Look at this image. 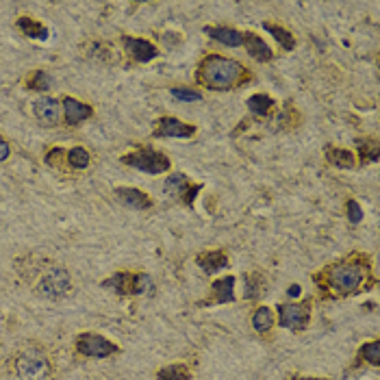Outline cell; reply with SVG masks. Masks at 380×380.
I'll return each mask as SVG.
<instances>
[{
	"label": "cell",
	"instance_id": "6da1fadb",
	"mask_svg": "<svg viewBox=\"0 0 380 380\" xmlns=\"http://www.w3.org/2000/svg\"><path fill=\"white\" fill-rule=\"evenodd\" d=\"M370 278H372L370 257L352 252L350 257L326 265L322 272L315 274V283L326 294L346 298V296H357L359 291L367 289V281Z\"/></svg>",
	"mask_w": 380,
	"mask_h": 380
},
{
	"label": "cell",
	"instance_id": "7a4b0ae2",
	"mask_svg": "<svg viewBox=\"0 0 380 380\" xmlns=\"http://www.w3.org/2000/svg\"><path fill=\"white\" fill-rule=\"evenodd\" d=\"M250 74L244 70V66L235 59H228L222 55H209L202 59L198 70V81L215 92H226L233 87L242 85Z\"/></svg>",
	"mask_w": 380,
	"mask_h": 380
},
{
	"label": "cell",
	"instance_id": "3957f363",
	"mask_svg": "<svg viewBox=\"0 0 380 380\" xmlns=\"http://www.w3.org/2000/svg\"><path fill=\"white\" fill-rule=\"evenodd\" d=\"M16 374L20 380H48L53 374L48 357L42 350H24L16 359Z\"/></svg>",
	"mask_w": 380,
	"mask_h": 380
},
{
	"label": "cell",
	"instance_id": "277c9868",
	"mask_svg": "<svg viewBox=\"0 0 380 380\" xmlns=\"http://www.w3.org/2000/svg\"><path fill=\"white\" fill-rule=\"evenodd\" d=\"M311 309H313V300H304V302H291V304H278V326L287 328V331L302 333L307 331L311 324Z\"/></svg>",
	"mask_w": 380,
	"mask_h": 380
},
{
	"label": "cell",
	"instance_id": "5b68a950",
	"mask_svg": "<svg viewBox=\"0 0 380 380\" xmlns=\"http://www.w3.org/2000/svg\"><path fill=\"white\" fill-rule=\"evenodd\" d=\"M124 166H131L139 172H146V174H161V172H168L172 168L170 159L163 155L159 150H150V148H139L135 152H129V155L122 157Z\"/></svg>",
	"mask_w": 380,
	"mask_h": 380
},
{
	"label": "cell",
	"instance_id": "8992f818",
	"mask_svg": "<svg viewBox=\"0 0 380 380\" xmlns=\"http://www.w3.org/2000/svg\"><path fill=\"white\" fill-rule=\"evenodd\" d=\"M107 289H116L118 294L122 296H137V294H144L146 289H150V276L148 274H129V272H120V274H113L111 278L100 283Z\"/></svg>",
	"mask_w": 380,
	"mask_h": 380
},
{
	"label": "cell",
	"instance_id": "52a82bcc",
	"mask_svg": "<svg viewBox=\"0 0 380 380\" xmlns=\"http://www.w3.org/2000/svg\"><path fill=\"white\" fill-rule=\"evenodd\" d=\"M76 352L83 354V357H92V359H107L118 354L120 348L113 344L111 339H105L94 333H83L76 337Z\"/></svg>",
	"mask_w": 380,
	"mask_h": 380
},
{
	"label": "cell",
	"instance_id": "ba28073f",
	"mask_svg": "<svg viewBox=\"0 0 380 380\" xmlns=\"http://www.w3.org/2000/svg\"><path fill=\"white\" fill-rule=\"evenodd\" d=\"M72 289V276L68 270L63 268H53L48 274H44V278L37 285V294L44 298H63Z\"/></svg>",
	"mask_w": 380,
	"mask_h": 380
},
{
	"label": "cell",
	"instance_id": "9c48e42d",
	"mask_svg": "<svg viewBox=\"0 0 380 380\" xmlns=\"http://www.w3.org/2000/svg\"><path fill=\"white\" fill-rule=\"evenodd\" d=\"M196 133V126L192 124H185L181 122L179 118H161L159 122V129L155 131V137H163V139H168V137H176V139H187V137H192Z\"/></svg>",
	"mask_w": 380,
	"mask_h": 380
},
{
	"label": "cell",
	"instance_id": "30bf717a",
	"mask_svg": "<svg viewBox=\"0 0 380 380\" xmlns=\"http://www.w3.org/2000/svg\"><path fill=\"white\" fill-rule=\"evenodd\" d=\"M124 48H126V53H129L135 61L139 63H148L157 57L159 50L152 46L150 42L146 40H137V37H124Z\"/></svg>",
	"mask_w": 380,
	"mask_h": 380
},
{
	"label": "cell",
	"instance_id": "8fae6325",
	"mask_svg": "<svg viewBox=\"0 0 380 380\" xmlns=\"http://www.w3.org/2000/svg\"><path fill=\"white\" fill-rule=\"evenodd\" d=\"M196 263L200 265V270L205 274H218L220 270L228 268V255L222 250H211V252H202V255L196 257Z\"/></svg>",
	"mask_w": 380,
	"mask_h": 380
},
{
	"label": "cell",
	"instance_id": "7c38bea8",
	"mask_svg": "<svg viewBox=\"0 0 380 380\" xmlns=\"http://www.w3.org/2000/svg\"><path fill=\"white\" fill-rule=\"evenodd\" d=\"M33 113L37 118H40L42 124L46 126H55L59 122V113H61V107L55 98H40L35 100L33 105Z\"/></svg>",
	"mask_w": 380,
	"mask_h": 380
},
{
	"label": "cell",
	"instance_id": "4fadbf2b",
	"mask_svg": "<svg viewBox=\"0 0 380 380\" xmlns=\"http://www.w3.org/2000/svg\"><path fill=\"white\" fill-rule=\"evenodd\" d=\"M211 294L213 298L207 302H218V304L235 302V276H224V278H218V281H213ZM207 302H200V304H207Z\"/></svg>",
	"mask_w": 380,
	"mask_h": 380
},
{
	"label": "cell",
	"instance_id": "5bb4252c",
	"mask_svg": "<svg viewBox=\"0 0 380 380\" xmlns=\"http://www.w3.org/2000/svg\"><path fill=\"white\" fill-rule=\"evenodd\" d=\"M116 196L124 202L126 207H131V209H148V207H152V200L148 198V194L139 192V189H135V187H118Z\"/></svg>",
	"mask_w": 380,
	"mask_h": 380
},
{
	"label": "cell",
	"instance_id": "9a60e30c",
	"mask_svg": "<svg viewBox=\"0 0 380 380\" xmlns=\"http://www.w3.org/2000/svg\"><path fill=\"white\" fill-rule=\"evenodd\" d=\"M205 33L209 37H213L215 42H220L224 46H242L244 44V33H239L237 29L231 27H207Z\"/></svg>",
	"mask_w": 380,
	"mask_h": 380
},
{
	"label": "cell",
	"instance_id": "2e32d148",
	"mask_svg": "<svg viewBox=\"0 0 380 380\" xmlns=\"http://www.w3.org/2000/svg\"><path fill=\"white\" fill-rule=\"evenodd\" d=\"M244 44H246V48H248V55L252 57V59H257V61H270L272 57H274V53L270 50V46L265 44L259 35H255V33H246L244 35Z\"/></svg>",
	"mask_w": 380,
	"mask_h": 380
},
{
	"label": "cell",
	"instance_id": "e0dca14e",
	"mask_svg": "<svg viewBox=\"0 0 380 380\" xmlns=\"http://www.w3.org/2000/svg\"><path fill=\"white\" fill-rule=\"evenodd\" d=\"M63 109H66L68 124H72V126L81 124L83 120H87V118L92 116V107L79 103L76 98H66V100H63Z\"/></svg>",
	"mask_w": 380,
	"mask_h": 380
},
{
	"label": "cell",
	"instance_id": "ac0fdd59",
	"mask_svg": "<svg viewBox=\"0 0 380 380\" xmlns=\"http://www.w3.org/2000/svg\"><path fill=\"white\" fill-rule=\"evenodd\" d=\"M265 289H268V285H265V278L261 274H246L244 276V294L248 300L265 296Z\"/></svg>",
	"mask_w": 380,
	"mask_h": 380
},
{
	"label": "cell",
	"instance_id": "d6986e66",
	"mask_svg": "<svg viewBox=\"0 0 380 380\" xmlns=\"http://www.w3.org/2000/svg\"><path fill=\"white\" fill-rule=\"evenodd\" d=\"M274 326V311L270 307H259L252 315V328L259 333V335H265L270 333Z\"/></svg>",
	"mask_w": 380,
	"mask_h": 380
},
{
	"label": "cell",
	"instance_id": "ffe728a7",
	"mask_svg": "<svg viewBox=\"0 0 380 380\" xmlns=\"http://www.w3.org/2000/svg\"><path fill=\"white\" fill-rule=\"evenodd\" d=\"M18 29L27 37H33V40H48V29L44 27V24L29 18V16H22L18 20Z\"/></svg>",
	"mask_w": 380,
	"mask_h": 380
},
{
	"label": "cell",
	"instance_id": "44dd1931",
	"mask_svg": "<svg viewBox=\"0 0 380 380\" xmlns=\"http://www.w3.org/2000/svg\"><path fill=\"white\" fill-rule=\"evenodd\" d=\"M326 159L328 163H333L337 168H344V170H350L354 168V155L346 148H326Z\"/></svg>",
	"mask_w": 380,
	"mask_h": 380
},
{
	"label": "cell",
	"instance_id": "7402d4cb",
	"mask_svg": "<svg viewBox=\"0 0 380 380\" xmlns=\"http://www.w3.org/2000/svg\"><path fill=\"white\" fill-rule=\"evenodd\" d=\"M157 380H192V372L183 363H174L157 372Z\"/></svg>",
	"mask_w": 380,
	"mask_h": 380
},
{
	"label": "cell",
	"instance_id": "603a6c76",
	"mask_svg": "<svg viewBox=\"0 0 380 380\" xmlns=\"http://www.w3.org/2000/svg\"><path fill=\"white\" fill-rule=\"evenodd\" d=\"M263 29L268 31V33H272L274 40H276L278 44H281L285 50H294V46H296V37L291 35L287 29L278 27V24H270V22H265V24H263Z\"/></svg>",
	"mask_w": 380,
	"mask_h": 380
},
{
	"label": "cell",
	"instance_id": "cb8c5ba5",
	"mask_svg": "<svg viewBox=\"0 0 380 380\" xmlns=\"http://www.w3.org/2000/svg\"><path fill=\"white\" fill-rule=\"evenodd\" d=\"M274 105H276L274 98H270L268 94H255L248 98V109L255 113V116H268Z\"/></svg>",
	"mask_w": 380,
	"mask_h": 380
},
{
	"label": "cell",
	"instance_id": "d4e9b609",
	"mask_svg": "<svg viewBox=\"0 0 380 380\" xmlns=\"http://www.w3.org/2000/svg\"><path fill=\"white\" fill-rule=\"evenodd\" d=\"M359 361H365V363H370L374 367L380 365V341L378 339H374V341H370V344H363L361 346Z\"/></svg>",
	"mask_w": 380,
	"mask_h": 380
},
{
	"label": "cell",
	"instance_id": "484cf974",
	"mask_svg": "<svg viewBox=\"0 0 380 380\" xmlns=\"http://www.w3.org/2000/svg\"><path fill=\"white\" fill-rule=\"evenodd\" d=\"M66 159H68L70 166L76 168V170H83V168L90 166V152H87L85 148H79V146L68 150L66 152Z\"/></svg>",
	"mask_w": 380,
	"mask_h": 380
},
{
	"label": "cell",
	"instance_id": "4316f807",
	"mask_svg": "<svg viewBox=\"0 0 380 380\" xmlns=\"http://www.w3.org/2000/svg\"><path fill=\"white\" fill-rule=\"evenodd\" d=\"M53 85V81H50V76L46 74V72H42V70H37V72H33L29 79H27V87L29 90H40V92H44V90H48V87Z\"/></svg>",
	"mask_w": 380,
	"mask_h": 380
},
{
	"label": "cell",
	"instance_id": "83f0119b",
	"mask_svg": "<svg viewBox=\"0 0 380 380\" xmlns=\"http://www.w3.org/2000/svg\"><path fill=\"white\" fill-rule=\"evenodd\" d=\"M185 187H187V179H185L183 174H179V172L172 174L170 179L166 181V192H168V194H174V192H176V194H183Z\"/></svg>",
	"mask_w": 380,
	"mask_h": 380
},
{
	"label": "cell",
	"instance_id": "f1b7e54d",
	"mask_svg": "<svg viewBox=\"0 0 380 380\" xmlns=\"http://www.w3.org/2000/svg\"><path fill=\"white\" fill-rule=\"evenodd\" d=\"M359 150L363 152V163H370V161H376L378 159V144L376 142H370V139H359Z\"/></svg>",
	"mask_w": 380,
	"mask_h": 380
},
{
	"label": "cell",
	"instance_id": "f546056e",
	"mask_svg": "<svg viewBox=\"0 0 380 380\" xmlns=\"http://www.w3.org/2000/svg\"><path fill=\"white\" fill-rule=\"evenodd\" d=\"M348 220L350 224H359L363 220V209L359 207V202L357 200H348Z\"/></svg>",
	"mask_w": 380,
	"mask_h": 380
},
{
	"label": "cell",
	"instance_id": "4dcf8cb0",
	"mask_svg": "<svg viewBox=\"0 0 380 380\" xmlns=\"http://www.w3.org/2000/svg\"><path fill=\"white\" fill-rule=\"evenodd\" d=\"M172 96L179 98V100H185V103H192V100H200V92H194V90H183V87H174L172 90Z\"/></svg>",
	"mask_w": 380,
	"mask_h": 380
},
{
	"label": "cell",
	"instance_id": "1f68e13d",
	"mask_svg": "<svg viewBox=\"0 0 380 380\" xmlns=\"http://www.w3.org/2000/svg\"><path fill=\"white\" fill-rule=\"evenodd\" d=\"M198 189H200V185H192V187H185V192H183V202L185 205H189L192 207V202H194V198L198 196Z\"/></svg>",
	"mask_w": 380,
	"mask_h": 380
},
{
	"label": "cell",
	"instance_id": "d6a6232c",
	"mask_svg": "<svg viewBox=\"0 0 380 380\" xmlns=\"http://www.w3.org/2000/svg\"><path fill=\"white\" fill-rule=\"evenodd\" d=\"M9 155H11V148H9V144L5 142V139H0V161H5Z\"/></svg>",
	"mask_w": 380,
	"mask_h": 380
},
{
	"label": "cell",
	"instance_id": "836d02e7",
	"mask_svg": "<svg viewBox=\"0 0 380 380\" xmlns=\"http://www.w3.org/2000/svg\"><path fill=\"white\" fill-rule=\"evenodd\" d=\"M300 291H302V287H300V285H291V287H289V291H287V296H289V298H298V296H300Z\"/></svg>",
	"mask_w": 380,
	"mask_h": 380
},
{
	"label": "cell",
	"instance_id": "e575fe53",
	"mask_svg": "<svg viewBox=\"0 0 380 380\" xmlns=\"http://www.w3.org/2000/svg\"><path fill=\"white\" fill-rule=\"evenodd\" d=\"M294 380H326V378H313V376H296Z\"/></svg>",
	"mask_w": 380,
	"mask_h": 380
}]
</instances>
